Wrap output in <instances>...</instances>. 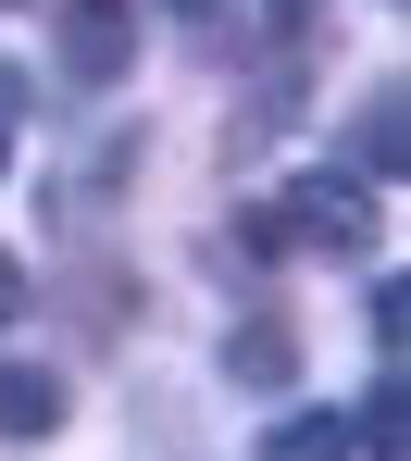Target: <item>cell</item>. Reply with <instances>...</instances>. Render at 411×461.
Returning a JSON list of instances; mask_svg holds the SVG:
<instances>
[{
    "mask_svg": "<svg viewBox=\"0 0 411 461\" xmlns=\"http://www.w3.org/2000/svg\"><path fill=\"white\" fill-rule=\"evenodd\" d=\"M125 50H138V0H63V13H50V63L76 87H112Z\"/></svg>",
    "mask_w": 411,
    "mask_h": 461,
    "instance_id": "cell-1",
    "label": "cell"
},
{
    "mask_svg": "<svg viewBox=\"0 0 411 461\" xmlns=\"http://www.w3.org/2000/svg\"><path fill=\"white\" fill-rule=\"evenodd\" d=\"M274 225H299V237H325V249H349V237L374 225V200H362L349 175H299V212H274Z\"/></svg>",
    "mask_w": 411,
    "mask_h": 461,
    "instance_id": "cell-2",
    "label": "cell"
},
{
    "mask_svg": "<svg viewBox=\"0 0 411 461\" xmlns=\"http://www.w3.org/2000/svg\"><path fill=\"white\" fill-rule=\"evenodd\" d=\"M50 424H63V375L0 362V437H50Z\"/></svg>",
    "mask_w": 411,
    "mask_h": 461,
    "instance_id": "cell-3",
    "label": "cell"
},
{
    "mask_svg": "<svg viewBox=\"0 0 411 461\" xmlns=\"http://www.w3.org/2000/svg\"><path fill=\"white\" fill-rule=\"evenodd\" d=\"M262 461H349V411H287L262 437Z\"/></svg>",
    "mask_w": 411,
    "mask_h": 461,
    "instance_id": "cell-4",
    "label": "cell"
},
{
    "mask_svg": "<svg viewBox=\"0 0 411 461\" xmlns=\"http://www.w3.org/2000/svg\"><path fill=\"white\" fill-rule=\"evenodd\" d=\"M362 461H399V362H374L362 386Z\"/></svg>",
    "mask_w": 411,
    "mask_h": 461,
    "instance_id": "cell-5",
    "label": "cell"
},
{
    "mask_svg": "<svg viewBox=\"0 0 411 461\" xmlns=\"http://www.w3.org/2000/svg\"><path fill=\"white\" fill-rule=\"evenodd\" d=\"M362 175H399V87L362 100Z\"/></svg>",
    "mask_w": 411,
    "mask_h": 461,
    "instance_id": "cell-6",
    "label": "cell"
},
{
    "mask_svg": "<svg viewBox=\"0 0 411 461\" xmlns=\"http://www.w3.org/2000/svg\"><path fill=\"white\" fill-rule=\"evenodd\" d=\"M287 362H299L287 324H237V375H249V386H287Z\"/></svg>",
    "mask_w": 411,
    "mask_h": 461,
    "instance_id": "cell-7",
    "label": "cell"
},
{
    "mask_svg": "<svg viewBox=\"0 0 411 461\" xmlns=\"http://www.w3.org/2000/svg\"><path fill=\"white\" fill-rule=\"evenodd\" d=\"M25 100H38L25 63H0V175H13V138H25Z\"/></svg>",
    "mask_w": 411,
    "mask_h": 461,
    "instance_id": "cell-8",
    "label": "cell"
},
{
    "mask_svg": "<svg viewBox=\"0 0 411 461\" xmlns=\"http://www.w3.org/2000/svg\"><path fill=\"white\" fill-rule=\"evenodd\" d=\"M13 312H25V275H13V249H0V324H13Z\"/></svg>",
    "mask_w": 411,
    "mask_h": 461,
    "instance_id": "cell-9",
    "label": "cell"
},
{
    "mask_svg": "<svg viewBox=\"0 0 411 461\" xmlns=\"http://www.w3.org/2000/svg\"><path fill=\"white\" fill-rule=\"evenodd\" d=\"M163 13H174V25H212V13H225V0H163Z\"/></svg>",
    "mask_w": 411,
    "mask_h": 461,
    "instance_id": "cell-10",
    "label": "cell"
}]
</instances>
